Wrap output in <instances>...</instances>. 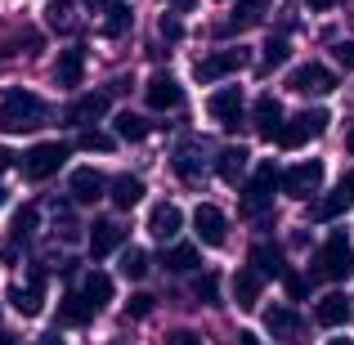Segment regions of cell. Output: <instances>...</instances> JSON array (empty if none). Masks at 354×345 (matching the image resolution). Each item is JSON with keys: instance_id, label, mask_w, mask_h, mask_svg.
Segmentation results:
<instances>
[{"instance_id": "9a60e30c", "label": "cell", "mask_w": 354, "mask_h": 345, "mask_svg": "<svg viewBox=\"0 0 354 345\" xmlns=\"http://www.w3.org/2000/svg\"><path fill=\"white\" fill-rule=\"evenodd\" d=\"M121 242H126V229L113 225V220H95V225H90V256L95 260H108Z\"/></svg>"}, {"instance_id": "f907efd6", "label": "cell", "mask_w": 354, "mask_h": 345, "mask_svg": "<svg viewBox=\"0 0 354 345\" xmlns=\"http://www.w3.org/2000/svg\"><path fill=\"white\" fill-rule=\"evenodd\" d=\"M41 345H63V341H59V337H45V341H41Z\"/></svg>"}, {"instance_id": "8fae6325", "label": "cell", "mask_w": 354, "mask_h": 345, "mask_svg": "<svg viewBox=\"0 0 354 345\" xmlns=\"http://www.w3.org/2000/svg\"><path fill=\"white\" fill-rule=\"evenodd\" d=\"M292 90H301V95H332V90H337V77H332L323 63H301V68L292 72Z\"/></svg>"}, {"instance_id": "5b68a950", "label": "cell", "mask_w": 354, "mask_h": 345, "mask_svg": "<svg viewBox=\"0 0 354 345\" xmlns=\"http://www.w3.org/2000/svg\"><path fill=\"white\" fill-rule=\"evenodd\" d=\"M68 153H72V148H68V144H59V139H50V144H36L32 153H27L23 171L32 175V180H50L54 171H63V162H68Z\"/></svg>"}, {"instance_id": "e575fe53", "label": "cell", "mask_w": 354, "mask_h": 345, "mask_svg": "<svg viewBox=\"0 0 354 345\" xmlns=\"http://www.w3.org/2000/svg\"><path fill=\"white\" fill-rule=\"evenodd\" d=\"M283 292H287V305H296V301H305L310 283H305L301 274H283Z\"/></svg>"}, {"instance_id": "484cf974", "label": "cell", "mask_w": 354, "mask_h": 345, "mask_svg": "<svg viewBox=\"0 0 354 345\" xmlns=\"http://www.w3.org/2000/svg\"><path fill=\"white\" fill-rule=\"evenodd\" d=\"M198 265H202V256H198V247H189V242L166 251V269H171V274H198Z\"/></svg>"}, {"instance_id": "277c9868", "label": "cell", "mask_w": 354, "mask_h": 345, "mask_svg": "<svg viewBox=\"0 0 354 345\" xmlns=\"http://www.w3.org/2000/svg\"><path fill=\"white\" fill-rule=\"evenodd\" d=\"M265 332L274 341H283V345H296L301 332H305L301 310H296V305H265Z\"/></svg>"}, {"instance_id": "ee69618b", "label": "cell", "mask_w": 354, "mask_h": 345, "mask_svg": "<svg viewBox=\"0 0 354 345\" xmlns=\"http://www.w3.org/2000/svg\"><path fill=\"white\" fill-rule=\"evenodd\" d=\"M9 166H14V153H9V148H0V171H9Z\"/></svg>"}, {"instance_id": "7c38bea8", "label": "cell", "mask_w": 354, "mask_h": 345, "mask_svg": "<svg viewBox=\"0 0 354 345\" xmlns=\"http://www.w3.org/2000/svg\"><path fill=\"white\" fill-rule=\"evenodd\" d=\"M144 99H148V108H157V113H171V108L184 104V86H180L175 77H166V72H162V77H153V81L144 86Z\"/></svg>"}, {"instance_id": "6da1fadb", "label": "cell", "mask_w": 354, "mask_h": 345, "mask_svg": "<svg viewBox=\"0 0 354 345\" xmlns=\"http://www.w3.org/2000/svg\"><path fill=\"white\" fill-rule=\"evenodd\" d=\"M45 117H50V104L36 99L32 90H23V86L0 90V130H5V135H27V130H36Z\"/></svg>"}, {"instance_id": "ab89813d", "label": "cell", "mask_w": 354, "mask_h": 345, "mask_svg": "<svg viewBox=\"0 0 354 345\" xmlns=\"http://www.w3.org/2000/svg\"><path fill=\"white\" fill-rule=\"evenodd\" d=\"M166 345H202V337L189 328H175V332H166Z\"/></svg>"}, {"instance_id": "5bb4252c", "label": "cell", "mask_w": 354, "mask_h": 345, "mask_svg": "<svg viewBox=\"0 0 354 345\" xmlns=\"http://www.w3.org/2000/svg\"><path fill=\"white\" fill-rule=\"evenodd\" d=\"M81 77H86V50H81V45H72V50H63L59 63H54V86L77 90Z\"/></svg>"}, {"instance_id": "4fadbf2b", "label": "cell", "mask_w": 354, "mask_h": 345, "mask_svg": "<svg viewBox=\"0 0 354 345\" xmlns=\"http://www.w3.org/2000/svg\"><path fill=\"white\" fill-rule=\"evenodd\" d=\"M314 319H319L323 328H346V323L354 319V301L346 292H328L319 301V310H314Z\"/></svg>"}, {"instance_id": "f5cc1de1", "label": "cell", "mask_w": 354, "mask_h": 345, "mask_svg": "<svg viewBox=\"0 0 354 345\" xmlns=\"http://www.w3.org/2000/svg\"><path fill=\"white\" fill-rule=\"evenodd\" d=\"M0 202H5V193H0Z\"/></svg>"}, {"instance_id": "30bf717a", "label": "cell", "mask_w": 354, "mask_h": 345, "mask_svg": "<svg viewBox=\"0 0 354 345\" xmlns=\"http://www.w3.org/2000/svg\"><path fill=\"white\" fill-rule=\"evenodd\" d=\"M238 68H247V50H216L211 59L198 63V81H202V86H211V81L229 77V72H238Z\"/></svg>"}, {"instance_id": "83f0119b", "label": "cell", "mask_w": 354, "mask_h": 345, "mask_svg": "<svg viewBox=\"0 0 354 345\" xmlns=\"http://www.w3.org/2000/svg\"><path fill=\"white\" fill-rule=\"evenodd\" d=\"M9 301H14V310L23 314V319H36V314H41V287H14Z\"/></svg>"}, {"instance_id": "3957f363", "label": "cell", "mask_w": 354, "mask_h": 345, "mask_svg": "<svg viewBox=\"0 0 354 345\" xmlns=\"http://www.w3.org/2000/svg\"><path fill=\"white\" fill-rule=\"evenodd\" d=\"M328 108H305L301 117H292L283 130L274 135V144L278 148H301V144H310V139H319L323 130H328Z\"/></svg>"}, {"instance_id": "9c48e42d", "label": "cell", "mask_w": 354, "mask_h": 345, "mask_svg": "<svg viewBox=\"0 0 354 345\" xmlns=\"http://www.w3.org/2000/svg\"><path fill=\"white\" fill-rule=\"evenodd\" d=\"M350 207H354V171L341 175L337 189H332L323 202H314V220H337V216H346Z\"/></svg>"}, {"instance_id": "52a82bcc", "label": "cell", "mask_w": 354, "mask_h": 345, "mask_svg": "<svg viewBox=\"0 0 354 345\" xmlns=\"http://www.w3.org/2000/svg\"><path fill=\"white\" fill-rule=\"evenodd\" d=\"M207 117L220 121V126H229V130H238L242 126V90L238 86H220L216 95L207 99Z\"/></svg>"}, {"instance_id": "8d00e7d4", "label": "cell", "mask_w": 354, "mask_h": 345, "mask_svg": "<svg viewBox=\"0 0 354 345\" xmlns=\"http://www.w3.org/2000/svg\"><path fill=\"white\" fill-rule=\"evenodd\" d=\"M36 229V207H18L14 211V238H27Z\"/></svg>"}, {"instance_id": "bcb514c9", "label": "cell", "mask_w": 354, "mask_h": 345, "mask_svg": "<svg viewBox=\"0 0 354 345\" xmlns=\"http://www.w3.org/2000/svg\"><path fill=\"white\" fill-rule=\"evenodd\" d=\"M171 5H175V9H193V5H198V0H171Z\"/></svg>"}, {"instance_id": "44dd1931", "label": "cell", "mask_w": 354, "mask_h": 345, "mask_svg": "<svg viewBox=\"0 0 354 345\" xmlns=\"http://www.w3.org/2000/svg\"><path fill=\"white\" fill-rule=\"evenodd\" d=\"M265 14H269V0H238L234 18L225 23V32H247V27H256Z\"/></svg>"}, {"instance_id": "d6a6232c", "label": "cell", "mask_w": 354, "mask_h": 345, "mask_svg": "<svg viewBox=\"0 0 354 345\" xmlns=\"http://www.w3.org/2000/svg\"><path fill=\"white\" fill-rule=\"evenodd\" d=\"M50 27L54 32H72V0H50Z\"/></svg>"}, {"instance_id": "7402d4cb", "label": "cell", "mask_w": 354, "mask_h": 345, "mask_svg": "<svg viewBox=\"0 0 354 345\" xmlns=\"http://www.w3.org/2000/svg\"><path fill=\"white\" fill-rule=\"evenodd\" d=\"M256 130L260 135H269L274 139L278 130H283V104H278V99H256Z\"/></svg>"}, {"instance_id": "4316f807", "label": "cell", "mask_w": 354, "mask_h": 345, "mask_svg": "<svg viewBox=\"0 0 354 345\" xmlns=\"http://www.w3.org/2000/svg\"><path fill=\"white\" fill-rule=\"evenodd\" d=\"M108 113V95H81L77 104H72V121H95V117H104Z\"/></svg>"}, {"instance_id": "f546056e", "label": "cell", "mask_w": 354, "mask_h": 345, "mask_svg": "<svg viewBox=\"0 0 354 345\" xmlns=\"http://www.w3.org/2000/svg\"><path fill=\"white\" fill-rule=\"evenodd\" d=\"M81 292H86L90 305H108V301H113V278H108V274H90Z\"/></svg>"}, {"instance_id": "7a4b0ae2", "label": "cell", "mask_w": 354, "mask_h": 345, "mask_svg": "<svg viewBox=\"0 0 354 345\" xmlns=\"http://www.w3.org/2000/svg\"><path fill=\"white\" fill-rule=\"evenodd\" d=\"M314 274L328 278V283H346L354 274V247L346 233H328V242L314 251Z\"/></svg>"}, {"instance_id": "f6af8a7d", "label": "cell", "mask_w": 354, "mask_h": 345, "mask_svg": "<svg viewBox=\"0 0 354 345\" xmlns=\"http://www.w3.org/2000/svg\"><path fill=\"white\" fill-rule=\"evenodd\" d=\"M238 345H260V341H256V332H242V337H238Z\"/></svg>"}, {"instance_id": "2e32d148", "label": "cell", "mask_w": 354, "mask_h": 345, "mask_svg": "<svg viewBox=\"0 0 354 345\" xmlns=\"http://www.w3.org/2000/svg\"><path fill=\"white\" fill-rule=\"evenodd\" d=\"M274 184H278V171H274V166H260L256 180L242 184V207H247V211H265V202H269V193H274Z\"/></svg>"}, {"instance_id": "681fc988", "label": "cell", "mask_w": 354, "mask_h": 345, "mask_svg": "<svg viewBox=\"0 0 354 345\" xmlns=\"http://www.w3.org/2000/svg\"><path fill=\"white\" fill-rule=\"evenodd\" d=\"M0 345H14V337H9V332H0Z\"/></svg>"}, {"instance_id": "836d02e7", "label": "cell", "mask_w": 354, "mask_h": 345, "mask_svg": "<svg viewBox=\"0 0 354 345\" xmlns=\"http://www.w3.org/2000/svg\"><path fill=\"white\" fill-rule=\"evenodd\" d=\"M287 54H292V50H287L283 36H269V41H265V68H278V63H283Z\"/></svg>"}, {"instance_id": "816d5d0a", "label": "cell", "mask_w": 354, "mask_h": 345, "mask_svg": "<svg viewBox=\"0 0 354 345\" xmlns=\"http://www.w3.org/2000/svg\"><path fill=\"white\" fill-rule=\"evenodd\" d=\"M90 5H104V0H90Z\"/></svg>"}, {"instance_id": "f35d334b", "label": "cell", "mask_w": 354, "mask_h": 345, "mask_svg": "<svg viewBox=\"0 0 354 345\" xmlns=\"http://www.w3.org/2000/svg\"><path fill=\"white\" fill-rule=\"evenodd\" d=\"M77 144L90 148V153H108V148H113V135H81Z\"/></svg>"}, {"instance_id": "7bdbcfd3", "label": "cell", "mask_w": 354, "mask_h": 345, "mask_svg": "<svg viewBox=\"0 0 354 345\" xmlns=\"http://www.w3.org/2000/svg\"><path fill=\"white\" fill-rule=\"evenodd\" d=\"M305 5H310L314 14H328V9H332V5H341V0H305Z\"/></svg>"}, {"instance_id": "d4e9b609", "label": "cell", "mask_w": 354, "mask_h": 345, "mask_svg": "<svg viewBox=\"0 0 354 345\" xmlns=\"http://www.w3.org/2000/svg\"><path fill=\"white\" fill-rule=\"evenodd\" d=\"M242 171H247V148H242V144L225 148V153L216 157V175H220V180L238 184V180H242Z\"/></svg>"}, {"instance_id": "f1b7e54d", "label": "cell", "mask_w": 354, "mask_h": 345, "mask_svg": "<svg viewBox=\"0 0 354 345\" xmlns=\"http://www.w3.org/2000/svg\"><path fill=\"white\" fill-rule=\"evenodd\" d=\"M113 130L121 139H130V144H139V139L148 135V121L139 117V113H117V121H113Z\"/></svg>"}, {"instance_id": "60d3db41", "label": "cell", "mask_w": 354, "mask_h": 345, "mask_svg": "<svg viewBox=\"0 0 354 345\" xmlns=\"http://www.w3.org/2000/svg\"><path fill=\"white\" fill-rule=\"evenodd\" d=\"M162 36H166V41H180V36H184V23L175 14H166L162 18Z\"/></svg>"}, {"instance_id": "8992f818", "label": "cell", "mask_w": 354, "mask_h": 345, "mask_svg": "<svg viewBox=\"0 0 354 345\" xmlns=\"http://www.w3.org/2000/svg\"><path fill=\"white\" fill-rule=\"evenodd\" d=\"M283 193H292V198H310V193H319V184H323V162H296L292 171H283Z\"/></svg>"}, {"instance_id": "d6986e66", "label": "cell", "mask_w": 354, "mask_h": 345, "mask_svg": "<svg viewBox=\"0 0 354 345\" xmlns=\"http://www.w3.org/2000/svg\"><path fill=\"white\" fill-rule=\"evenodd\" d=\"M104 175L99 171H90V166H81L77 175H72V184H68V193H72V202H99L104 198Z\"/></svg>"}, {"instance_id": "ac0fdd59", "label": "cell", "mask_w": 354, "mask_h": 345, "mask_svg": "<svg viewBox=\"0 0 354 345\" xmlns=\"http://www.w3.org/2000/svg\"><path fill=\"white\" fill-rule=\"evenodd\" d=\"M260 287H265V278H260L251 265H247V269H238V274H234V305H238V310H256Z\"/></svg>"}, {"instance_id": "603a6c76", "label": "cell", "mask_w": 354, "mask_h": 345, "mask_svg": "<svg viewBox=\"0 0 354 345\" xmlns=\"http://www.w3.org/2000/svg\"><path fill=\"white\" fill-rule=\"evenodd\" d=\"M113 202L121 211L139 207V202H144V180H139V175H117L113 180Z\"/></svg>"}, {"instance_id": "74e56055", "label": "cell", "mask_w": 354, "mask_h": 345, "mask_svg": "<svg viewBox=\"0 0 354 345\" xmlns=\"http://www.w3.org/2000/svg\"><path fill=\"white\" fill-rule=\"evenodd\" d=\"M126 314H130V319H148V314H153V296H148V292H135L126 301Z\"/></svg>"}, {"instance_id": "7dc6e473", "label": "cell", "mask_w": 354, "mask_h": 345, "mask_svg": "<svg viewBox=\"0 0 354 345\" xmlns=\"http://www.w3.org/2000/svg\"><path fill=\"white\" fill-rule=\"evenodd\" d=\"M328 345H354L350 337H328Z\"/></svg>"}, {"instance_id": "c3c4849f", "label": "cell", "mask_w": 354, "mask_h": 345, "mask_svg": "<svg viewBox=\"0 0 354 345\" xmlns=\"http://www.w3.org/2000/svg\"><path fill=\"white\" fill-rule=\"evenodd\" d=\"M346 148H350V157H354V130H350V135H346Z\"/></svg>"}, {"instance_id": "4dcf8cb0", "label": "cell", "mask_w": 354, "mask_h": 345, "mask_svg": "<svg viewBox=\"0 0 354 345\" xmlns=\"http://www.w3.org/2000/svg\"><path fill=\"white\" fill-rule=\"evenodd\" d=\"M121 274H126V278H144L148 274V256L139 247H126V251H121Z\"/></svg>"}, {"instance_id": "cb8c5ba5", "label": "cell", "mask_w": 354, "mask_h": 345, "mask_svg": "<svg viewBox=\"0 0 354 345\" xmlns=\"http://www.w3.org/2000/svg\"><path fill=\"white\" fill-rule=\"evenodd\" d=\"M251 269H256L260 278H269V274H287V269H283V251H278L274 242H260V247H251Z\"/></svg>"}, {"instance_id": "ba28073f", "label": "cell", "mask_w": 354, "mask_h": 345, "mask_svg": "<svg viewBox=\"0 0 354 345\" xmlns=\"http://www.w3.org/2000/svg\"><path fill=\"white\" fill-rule=\"evenodd\" d=\"M193 229H198V238L207 242V247H225V238H229V220L216 202H202V207L193 211Z\"/></svg>"}, {"instance_id": "e0dca14e", "label": "cell", "mask_w": 354, "mask_h": 345, "mask_svg": "<svg viewBox=\"0 0 354 345\" xmlns=\"http://www.w3.org/2000/svg\"><path fill=\"white\" fill-rule=\"evenodd\" d=\"M180 229H184V211L171 207V202H157L153 216H148V233H153V238H175Z\"/></svg>"}, {"instance_id": "ffe728a7", "label": "cell", "mask_w": 354, "mask_h": 345, "mask_svg": "<svg viewBox=\"0 0 354 345\" xmlns=\"http://www.w3.org/2000/svg\"><path fill=\"white\" fill-rule=\"evenodd\" d=\"M90 314H95V305L86 301V292H68L63 296V305H59V323L63 328H86Z\"/></svg>"}, {"instance_id": "b9f144b4", "label": "cell", "mask_w": 354, "mask_h": 345, "mask_svg": "<svg viewBox=\"0 0 354 345\" xmlns=\"http://www.w3.org/2000/svg\"><path fill=\"white\" fill-rule=\"evenodd\" d=\"M337 63H346V68H354V41H341V45H337Z\"/></svg>"}, {"instance_id": "d590c367", "label": "cell", "mask_w": 354, "mask_h": 345, "mask_svg": "<svg viewBox=\"0 0 354 345\" xmlns=\"http://www.w3.org/2000/svg\"><path fill=\"white\" fill-rule=\"evenodd\" d=\"M198 296H202V305H220V278L216 274H202L198 278Z\"/></svg>"}, {"instance_id": "1f68e13d", "label": "cell", "mask_w": 354, "mask_h": 345, "mask_svg": "<svg viewBox=\"0 0 354 345\" xmlns=\"http://www.w3.org/2000/svg\"><path fill=\"white\" fill-rule=\"evenodd\" d=\"M126 27H130V9L126 5H113V9H108V18H104V36H126Z\"/></svg>"}]
</instances>
